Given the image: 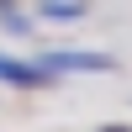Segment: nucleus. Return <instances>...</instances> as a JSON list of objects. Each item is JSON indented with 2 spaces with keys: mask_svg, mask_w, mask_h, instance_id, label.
I'll list each match as a JSON object with an SVG mask.
<instances>
[{
  "mask_svg": "<svg viewBox=\"0 0 132 132\" xmlns=\"http://www.w3.org/2000/svg\"><path fill=\"white\" fill-rule=\"evenodd\" d=\"M0 85H16V90H42V85H53V74L37 69V63H21V58H11V53H0Z\"/></svg>",
  "mask_w": 132,
  "mask_h": 132,
  "instance_id": "f03ea898",
  "label": "nucleus"
},
{
  "mask_svg": "<svg viewBox=\"0 0 132 132\" xmlns=\"http://www.w3.org/2000/svg\"><path fill=\"white\" fill-rule=\"evenodd\" d=\"M101 132H132V127H116V122H111V127H101Z\"/></svg>",
  "mask_w": 132,
  "mask_h": 132,
  "instance_id": "39448f33",
  "label": "nucleus"
},
{
  "mask_svg": "<svg viewBox=\"0 0 132 132\" xmlns=\"http://www.w3.org/2000/svg\"><path fill=\"white\" fill-rule=\"evenodd\" d=\"M37 69H48L53 79L58 74H111L116 58L111 53H90V48H53V53H37Z\"/></svg>",
  "mask_w": 132,
  "mask_h": 132,
  "instance_id": "f257e3e1",
  "label": "nucleus"
},
{
  "mask_svg": "<svg viewBox=\"0 0 132 132\" xmlns=\"http://www.w3.org/2000/svg\"><path fill=\"white\" fill-rule=\"evenodd\" d=\"M85 11H90L85 0H37V16L42 21H79Z\"/></svg>",
  "mask_w": 132,
  "mask_h": 132,
  "instance_id": "7ed1b4c3",
  "label": "nucleus"
},
{
  "mask_svg": "<svg viewBox=\"0 0 132 132\" xmlns=\"http://www.w3.org/2000/svg\"><path fill=\"white\" fill-rule=\"evenodd\" d=\"M0 21H5V32H16V37H27V32H32V21L16 16V11H0Z\"/></svg>",
  "mask_w": 132,
  "mask_h": 132,
  "instance_id": "20e7f679",
  "label": "nucleus"
}]
</instances>
